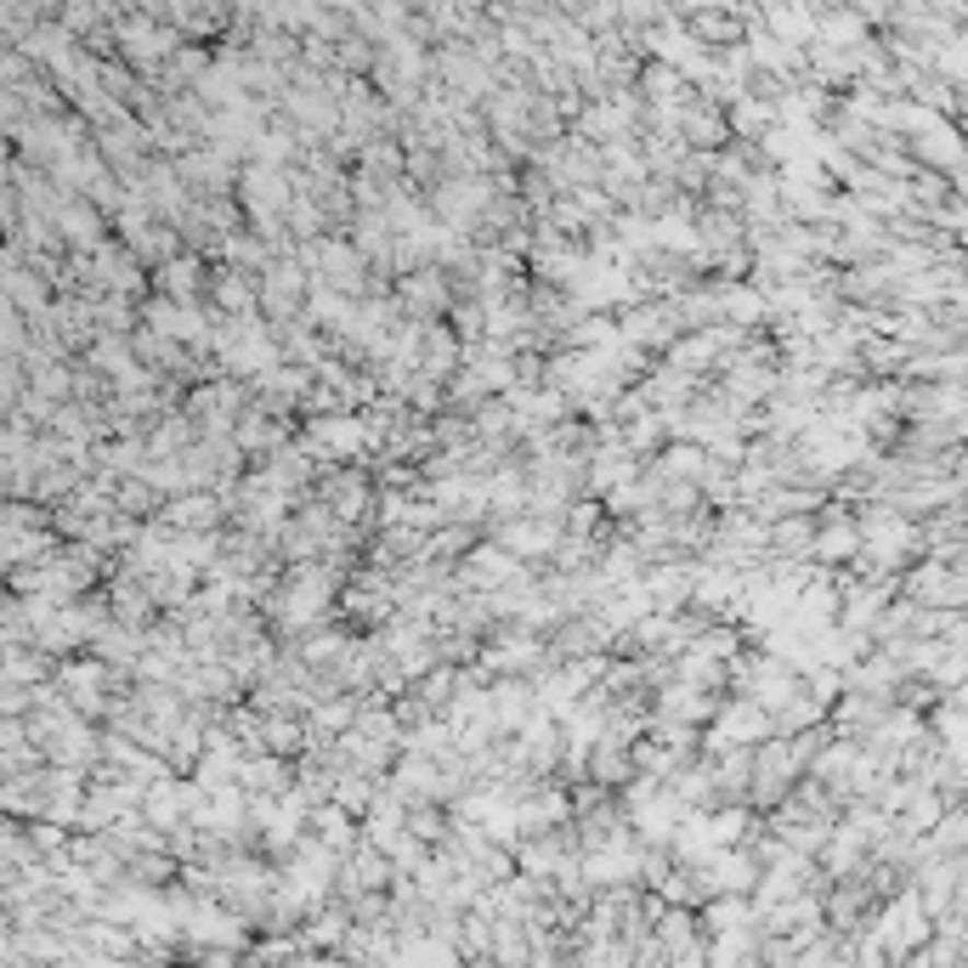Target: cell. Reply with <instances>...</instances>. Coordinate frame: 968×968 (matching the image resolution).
I'll return each mask as SVG.
<instances>
[{
    "mask_svg": "<svg viewBox=\"0 0 968 968\" xmlns=\"http://www.w3.org/2000/svg\"><path fill=\"white\" fill-rule=\"evenodd\" d=\"M408 827H414V832H419V839H437V832H442V810H430V805H419V810H414V821H408Z\"/></svg>",
    "mask_w": 968,
    "mask_h": 968,
    "instance_id": "obj_3",
    "label": "cell"
},
{
    "mask_svg": "<svg viewBox=\"0 0 968 968\" xmlns=\"http://www.w3.org/2000/svg\"><path fill=\"white\" fill-rule=\"evenodd\" d=\"M57 232H62V244H69L74 255H96V250L114 239V221L96 210V205H85V198H62Z\"/></svg>",
    "mask_w": 968,
    "mask_h": 968,
    "instance_id": "obj_2",
    "label": "cell"
},
{
    "mask_svg": "<svg viewBox=\"0 0 968 968\" xmlns=\"http://www.w3.org/2000/svg\"><path fill=\"white\" fill-rule=\"evenodd\" d=\"M210 273H216V266L205 255L182 250L176 261H164L159 273H153V295L176 300V307H210Z\"/></svg>",
    "mask_w": 968,
    "mask_h": 968,
    "instance_id": "obj_1",
    "label": "cell"
}]
</instances>
